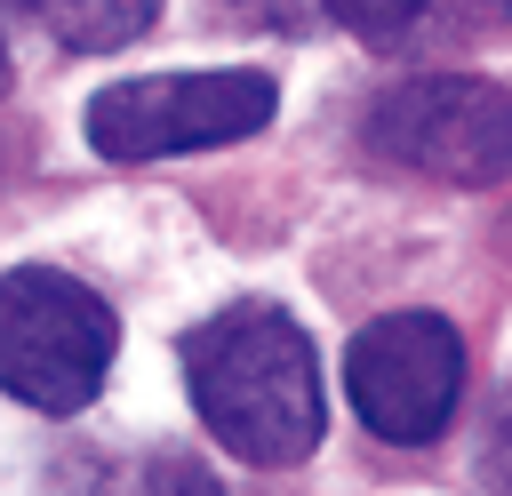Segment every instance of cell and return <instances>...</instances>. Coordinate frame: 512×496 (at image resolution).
<instances>
[{
    "mask_svg": "<svg viewBox=\"0 0 512 496\" xmlns=\"http://www.w3.org/2000/svg\"><path fill=\"white\" fill-rule=\"evenodd\" d=\"M184 384L200 424L240 464H304L328 432V384L312 336L280 304H224L184 336Z\"/></svg>",
    "mask_w": 512,
    "mask_h": 496,
    "instance_id": "6da1fadb",
    "label": "cell"
},
{
    "mask_svg": "<svg viewBox=\"0 0 512 496\" xmlns=\"http://www.w3.org/2000/svg\"><path fill=\"white\" fill-rule=\"evenodd\" d=\"M112 344H120L112 304L72 272H48V264L0 272V392H16L24 408L80 416L104 392Z\"/></svg>",
    "mask_w": 512,
    "mask_h": 496,
    "instance_id": "7a4b0ae2",
    "label": "cell"
},
{
    "mask_svg": "<svg viewBox=\"0 0 512 496\" xmlns=\"http://www.w3.org/2000/svg\"><path fill=\"white\" fill-rule=\"evenodd\" d=\"M280 112L272 72L224 64V72H144V80H112L88 96L80 128L104 160H176V152H216L256 136Z\"/></svg>",
    "mask_w": 512,
    "mask_h": 496,
    "instance_id": "3957f363",
    "label": "cell"
},
{
    "mask_svg": "<svg viewBox=\"0 0 512 496\" xmlns=\"http://www.w3.org/2000/svg\"><path fill=\"white\" fill-rule=\"evenodd\" d=\"M360 144L432 184H496L512 168V96L488 72H424L360 112Z\"/></svg>",
    "mask_w": 512,
    "mask_h": 496,
    "instance_id": "277c9868",
    "label": "cell"
},
{
    "mask_svg": "<svg viewBox=\"0 0 512 496\" xmlns=\"http://www.w3.org/2000/svg\"><path fill=\"white\" fill-rule=\"evenodd\" d=\"M344 400L352 416L392 440V448H424L456 424L464 400V336L440 312H384L352 336L344 352Z\"/></svg>",
    "mask_w": 512,
    "mask_h": 496,
    "instance_id": "5b68a950",
    "label": "cell"
},
{
    "mask_svg": "<svg viewBox=\"0 0 512 496\" xmlns=\"http://www.w3.org/2000/svg\"><path fill=\"white\" fill-rule=\"evenodd\" d=\"M360 48H424L448 32H488L496 0H320Z\"/></svg>",
    "mask_w": 512,
    "mask_h": 496,
    "instance_id": "8992f818",
    "label": "cell"
},
{
    "mask_svg": "<svg viewBox=\"0 0 512 496\" xmlns=\"http://www.w3.org/2000/svg\"><path fill=\"white\" fill-rule=\"evenodd\" d=\"M16 16H32L56 48H80V56H104V48H128L152 32L160 0H0Z\"/></svg>",
    "mask_w": 512,
    "mask_h": 496,
    "instance_id": "52a82bcc",
    "label": "cell"
},
{
    "mask_svg": "<svg viewBox=\"0 0 512 496\" xmlns=\"http://www.w3.org/2000/svg\"><path fill=\"white\" fill-rule=\"evenodd\" d=\"M144 488H152V496H224V488H216V480H208L200 464H184V456H160Z\"/></svg>",
    "mask_w": 512,
    "mask_h": 496,
    "instance_id": "ba28073f",
    "label": "cell"
},
{
    "mask_svg": "<svg viewBox=\"0 0 512 496\" xmlns=\"http://www.w3.org/2000/svg\"><path fill=\"white\" fill-rule=\"evenodd\" d=\"M8 80H16V64H8V40H0V96H8Z\"/></svg>",
    "mask_w": 512,
    "mask_h": 496,
    "instance_id": "9c48e42d",
    "label": "cell"
}]
</instances>
